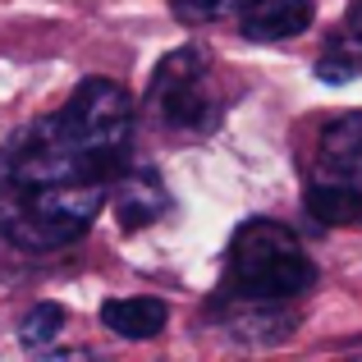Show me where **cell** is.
Masks as SVG:
<instances>
[{
  "instance_id": "obj_1",
  "label": "cell",
  "mask_w": 362,
  "mask_h": 362,
  "mask_svg": "<svg viewBox=\"0 0 362 362\" xmlns=\"http://www.w3.org/2000/svg\"><path fill=\"white\" fill-rule=\"evenodd\" d=\"M133 147V101L110 78H83L55 115L0 147V234L23 252H55L92 230Z\"/></svg>"
},
{
  "instance_id": "obj_2",
  "label": "cell",
  "mask_w": 362,
  "mask_h": 362,
  "mask_svg": "<svg viewBox=\"0 0 362 362\" xmlns=\"http://www.w3.org/2000/svg\"><path fill=\"white\" fill-rule=\"evenodd\" d=\"M230 284L239 298H298L317 284L308 247L280 221H243L230 239Z\"/></svg>"
},
{
  "instance_id": "obj_3",
  "label": "cell",
  "mask_w": 362,
  "mask_h": 362,
  "mask_svg": "<svg viewBox=\"0 0 362 362\" xmlns=\"http://www.w3.org/2000/svg\"><path fill=\"white\" fill-rule=\"evenodd\" d=\"M308 216L321 225H362V110L321 129L308 179Z\"/></svg>"
},
{
  "instance_id": "obj_4",
  "label": "cell",
  "mask_w": 362,
  "mask_h": 362,
  "mask_svg": "<svg viewBox=\"0 0 362 362\" xmlns=\"http://www.w3.org/2000/svg\"><path fill=\"white\" fill-rule=\"evenodd\" d=\"M147 106L165 129L179 133H211L221 124V97L211 88V60L202 46H179L156 64L147 83Z\"/></svg>"
},
{
  "instance_id": "obj_5",
  "label": "cell",
  "mask_w": 362,
  "mask_h": 362,
  "mask_svg": "<svg viewBox=\"0 0 362 362\" xmlns=\"http://www.w3.org/2000/svg\"><path fill=\"white\" fill-rule=\"evenodd\" d=\"M110 202H115V216L124 230H142V225L160 221L170 211V188L156 170H124Z\"/></svg>"
},
{
  "instance_id": "obj_6",
  "label": "cell",
  "mask_w": 362,
  "mask_h": 362,
  "mask_svg": "<svg viewBox=\"0 0 362 362\" xmlns=\"http://www.w3.org/2000/svg\"><path fill=\"white\" fill-rule=\"evenodd\" d=\"M312 18H317L312 0H247L239 14V28L252 42H284V37L308 33Z\"/></svg>"
},
{
  "instance_id": "obj_7",
  "label": "cell",
  "mask_w": 362,
  "mask_h": 362,
  "mask_svg": "<svg viewBox=\"0 0 362 362\" xmlns=\"http://www.w3.org/2000/svg\"><path fill=\"white\" fill-rule=\"evenodd\" d=\"M170 312L160 298H110L101 303V326L115 330L119 339H156L165 330Z\"/></svg>"
},
{
  "instance_id": "obj_8",
  "label": "cell",
  "mask_w": 362,
  "mask_h": 362,
  "mask_svg": "<svg viewBox=\"0 0 362 362\" xmlns=\"http://www.w3.org/2000/svg\"><path fill=\"white\" fill-rule=\"evenodd\" d=\"M64 321L69 317H64L60 303H37V308L23 317V326H18V339H23L28 354H42V349H51L55 339H60Z\"/></svg>"
},
{
  "instance_id": "obj_9",
  "label": "cell",
  "mask_w": 362,
  "mask_h": 362,
  "mask_svg": "<svg viewBox=\"0 0 362 362\" xmlns=\"http://www.w3.org/2000/svg\"><path fill=\"white\" fill-rule=\"evenodd\" d=\"M247 0H170L179 23H221V18H239Z\"/></svg>"
},
{
  "instance_id": "obj_10",
  "label": "cell",
  "mask_w": 362,
  "mask_h": 362,
  "mask_svg": "<svg viewBox=\"0 0 362 362\" xmlns=\"http://www.w3.org/2000/svg\"><path fill=\"white\" fill-rule=\"evenodd\" d=\"M349 33H354L358 42H362V0H358L354 9H349Z\"/></svg>"
}]
</instances>
